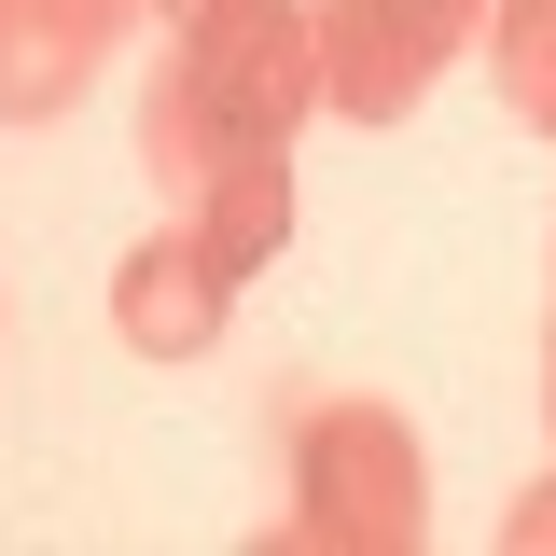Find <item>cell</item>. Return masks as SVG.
<instances>
[{"instance_id": "obj_1", "label": "cell", "mask_w": 556, "mask_h": 556, "mask_svg": "<svg viewBox=\"0 0 556 556\" xmlns=\"http://www.w3.org/2000/svg\"><path fill=\"white\" fill-rule=\"evenodd\" d=\"M306 112H320V14L306 0H195L181 56L139 98V153L167 195H195L223 153H292Z\"/></svg>"}, {"instance_id": "obj_2", "label": "cell", "mask_w": 556, "mask_h": 556, "mask_svg": "<svg viewBox=\"0 0 556 556\" xmlns=\"http://www.w3.org/2000/svg\"><path fill=\"white\" fill-rule=\"evenodd\" d=\"M417 529H431V473H417V431L390 404H306L292 417V515H278V543L404 556Z\"/></svg>"}, {"instance_id": "obj_3", "label": "cell", "mask_w": 556, "mask_h": 556, "mask_svg": "<svg viewBox=\"0 0 556 556\" xmlns=\"http://www.w3.org/2000/svg\"><path fill=\"white\" fill-rule=\"evenodd\" d=\"M486 14L501 0H320V112H348V126L417 112L445 56L486 42Z\"/></svg>"}, {"instance_id": "obj_4", "label": "cell", "mask_w": 556, "mask_h": 556, "mask_svg": "<svg viewBox=\"0 0 556 556\" xmlns=\"http://www.w3.org/2000/svg\"><path fill=\"white\" fill-rule=\"evenodd\" d=\"M223 306H237V278L208 265V237H195V223L139 237L126 265H112V334H126L139 362H195V348L223 334Z\"/></svg>"}, {"instance_id": "obj_5", "label": "cell", "mask_w": 556, "mask_h": 556, "mask_svg": "<svg viewBox=\"0 0 556 556\" xmlns=\"http://www.w3.org/2000/svg\"><path fill=\"white\" fill-rule=\"evenodd\" d=\"M181 223L208 237V265H223V278H251L278 237H292V153H223L195 195H181Z\"/></svg>"}, {"instance_id": "obj_6", "label": "cell", "mask_w": 556, "mask_h": 556, "mask_svg": "<svg viewBox=\"0 0 556 556\" xmlns=\"http://www.w3.org/2000/svg\"><path fill=\"white\" fill-rule=\"evenodd\" d=\"M486 84L529 139H556V0H501L486 14Z\"/></svg>"}, {"instance_id": "obj_7", "label": "cell", "mask_w": 556, "mask_h": 556, "mask_svg": "<svg viewBox=\"0 0 556 556\" xmlns=\"http://www.w3.org/2000/svg\"><path fill=\"white\" fill-rule=\"evenodd\" d=\"M167 14H195V0H167Z\"/></svg>"}]
</instances>
